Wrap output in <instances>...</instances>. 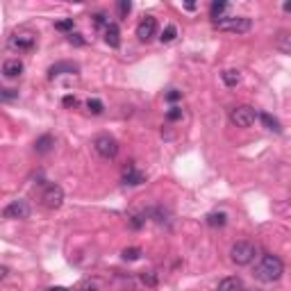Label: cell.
<instances>
[{"instance_id": "cell-26", "label": "cell", "mask_w": 291, "mask_h": 291, "mask_svg": "<svg viewBox=\"0 0 291 291\" xmlns=\"http://www.w3.org/2000/svg\"><path fill=\"white\" fill-rule=\"evenodd\" d=\"M166 119L168 121H180V119H182V109H180V107H171L166 112Z\"/></svg>"}, {"instance_id": "cell-22", "label": "cell", "mask_w": 291, "mask_h": 291, "mask_svg": "<svg viewBox=\"0 0 291 291\" xmlns=\"http://www.w3.org/2000/svg\"><path fill=\"white\" fill-rule=\"evenodd\" d=\"M141 257V248H125L123 250V259L128 261H137Z\"/></svg>"}, {"instance_id": "cell-9", "label": "cell", "mask_w": 291, "mask_h": 291, "mask_svg": "<svg viewBox=\"0 0 291 291\" xmlns=\"http://www.w3.org/2000/svg\"><path fill=\"white\" fill-rule=\"evenodd\" d=\"M146 182V175L141 171H137L134 166H128L123 171V184H130V187H137V184Z\"/></svg>"}, {"instance_id": "cell-27", "label": "cell", "mask_w": 291, "mask_h": 291, "mask_svg": "<svg viewBox=\"0 0 291 291\" xmlns=\"http://www.w3.org/2000/svg\"><path fill=\"white\" fill-rule=\"evenodd\" d=\"M3 100H14V98H19V91H14V89H3Z\"/></svg>"}, {"instance_id": "cell-33", "label": "cell", "mask_w": 291, "mask_h": 291, "mask_svg": "<svg viewBox=\"0 0 291 291\" xmlns=\"http://www.w3.org/2000/svg\"><path fill=\"white\" fill-rule=\"evenodd\" d=\"M48 291H69V289H66V286H50Z\"/></svg>"}, {"instance_id": "cell-32", "label": "cell", "mask_w": 291, "mask_h": 291, "mask_svg": "<svg viewBox=\"0 0 291 291\" xmlns=\"http://www.w3.org/2000/svg\"><path fill=\"white\" fill-rule=\"evenodd\" d=\"M143 282H148V284H155V277H153V275H143Z\"/></svg>"}, {"instance_id": "cell-3", "label": "cell", "mask_w": 291, "mask_h": 291, "mask_svg": "<svg viewBox=\"0 0 291 291\" xmlns=\"http://www.w3.org/2000/svg\"><path fill=\"white\" fill-rule=\"evenodd\" d=\"M255 255H257V248H255V243H250V241H237L230 248V259L234 261L237 266L250 264V261L255 259Z\"/></svg>"}, {"instance_id": "cell-15", "label": "cell", "mask_w": 291, "mask_h": 291, "mask_svg": "<svg viewBox=\"0 0 291 291\" xmlns=\"http://www.w3.org/2000/svg\"><path fill=\"white\" fill-rule=\"evenodd\" d=\"M259 116V121H261V125L266 130H271V132H282V128H280V121L277 119H273L271 114H266V112H261V114H257Z\"/></svg>"}, {"instance_id": "cell-16", "label": "cell", "mask_w": 291, "mask_h": 291, "mask_svg": "<svg viewBox=\"0 0 291 291\" xmlns=\"http://www.w3.org/2000/svg\"><path fill=\"white\" fill-rule=\"evenodd\" d=\"M218 291H243V282L239 277H225L218 284Z\"/></svg>"}, {"instance_id": "cell-25", "label": "cell", "mask_w": 291, "mask_h": 291, "mask_svg": "<svg viewBox=\"0 0 291 291\" xmlns=\"http://www.w3.org/2000/svg\"><path fill=\"white\" fill-rule=\"evenodd\" d=\"M116 7H119V14L121 16H128L130 12H132V3H130V0H121Z\"/></svg>"}, {"instance_id": "cell-12", "label": "cell", "mask_w": 291, "mask_h": 291, "mask_svg": "<svg viewBox=\"0 0 291 291\" xmlns=\"http://www.w3.org/2000/svg\"><path fill=\"white\" fill-rule=\"evenodd\" d=\"M62 73H78V64H73V62H60V64L50 66L48 78L53 80V78H57V75H62Z\"/></svg>"}, {"instance_id": "cell-21", "label": "cell", "mask_w": 291, "mask_h": 291, "mask_svg": "<svg viewBox=\"0 0 291 291\" xmlns=\"http://www.w3.org/2000/svg\"><path fill=\"white\" fill-rule=\"evenodd\" d=\"M55 30H60V32H71V35H73V19L57 21V23H55Z\"/></svg>"}, {"instance_id": "cell-17", "label": "cell", "mask_w": 291, "mask_h": 291, "mask_svg": "<svg viewBox=\"0 0 291 291\" xmlns=\"http://www.w3.org/2000/svg\"><path fill=\"white\" fill-rule=\"evenodd\" d=\"M207 225L209 227H223L227 223V214L225 212H212V214H207Z\"/></svg>"}, {"instance_id": "cell-11", "label": "cell", "mask_w": 291, "mask_h": 291, "mask_svg": "<svg viewBox=\"0 0 291 291\" xmlns=\"http://www.w3.org/2000/svg\"><path fill=\"white\" fill-rule=\"evenodd\" d=\"M21 73H23V62L21 60H7L5 64H3V75H5V78L14 80V78H19Z\"/></svg>"}, {"instance_id": "cell-14", "label": "cell", "mask_w": 291, "mask_h": 291, "mask_svg": "<svg viewBox=\"0 0 291 291\" xmlns=\"http://www.w3.org/2000/svg\"><path fill=\"white\" fill-rule=\"evenodd\" d=\"M53 146H55V139L50 137V134H44V137H39L35 141V150L39 155H46V153H50L53 150Z\"/></svg>"}, {"instance_id": "cell-4", "label": "cell", "mask_w": 291, "mask_h": 291, "mask_svg": "<svg viewBox=\"0 0 291 291\" xmlns=\"http://www.w3.org/2000/svg\"><path fill=\"white\" fill-rule=\"evenodd\" d=\"M255 119H257V112L252 107H248V105H239V107H234L230 112V121L237 128H250L255 123Z\"/></svg>"}, {"instance_id": "cell-34", "label": "cell", "mask_w": 291, "mask_h": 291, "mask_svg": "<svg viewBox=\"0 0 291 291\" xmlns=\"http://www.w3.org/2000/svg\"><path fill=\"white\" fill-rule=\"evenodd\" d=\"M284 12H291V3H284Z\"/></svg>"}, {"instance_id": "cell-10", "label": "cell", "mask_w": 291, "mask_h": 291, "mask_svg": "<svg viewBox=\"0 0 291 291\" xmlns=\"http://www.w3.org/2000/svg\"><path fill=\"white\" fill-rule=\"evenodd\" d=\"M105 35V44L109 46V48H119L121 46V30L116 23H109V28L103 32Z\"/></svg>"}, {"instance_id": "cell-13", "label": "cell", "mask_w": 291, "mask_h": 291, "mask_svg": "<svg viewBox=\"0 0 291 291\" xmlns=\"http://www.w3.org/2000/svg\"><path fill=\"white\" fill-rule=\"evenodd\" d=\"M10 46H12V48H19V50H30V48H35V37L16 35V37H12Z\"/></svg>"}, {"instance_id": "cell-18", "label": "cell", "mask_w": 291, "mask_h": 291, "mask_svg": "<svg viewBox=\"0 0 291 291\" xmlns=\"http://www.w3.org/2000/svg\"><path fill=\"white\" fill-rule=\"evenodd\" d=\"M221 78H223V82H225V87H237V84L241 82V75H239V71H225Z\"/></svg>"}, {"instance_id": "cell-7", "label": "cell", "mask_w": 291, "mask_h": 291, "mask_svg": "<svg viewBox=\"0 0 291 291\" xmlns=\"http://www.w3.org/2000/svg\"><path fill=\"white\" fill-rule=\"evenodd\" d=\"M155 35H157V21H155V16H143L141 23L137 25L139 41H150Z\"/></svg>"}, {"instance_id": "cell-31", "label": "cell", "mask_w": 291, "mask_h": 291, "mask_svg": "<svg viewBox=\"0 0 291 291\" xmlns=\"http://www.w3.org/2000/svg\"><path fill=\"white\" fill-rule=\"evenodd\" d=\"M62 103H64V107H75V105H78V98H75V96H64Z\"/></svg>"}, {"instance_id": "cell-6", "label": "cell", "mask_w": 291, "mask_h": 291, "mask_svg": "<svg viewBox=\"0 0 291 291\" xmlns=\"http://www.w3.org/2000/svg\"><path fill=\"white\" fill-rule=\"evenodd\" d=\"M41 200H44V205L48 209L62 207V202H64V189L60 184H48L44 189V193H41Z\"/></svg>"}, {"instance_id": "cell-8", "label": "cell", "mask_w": 291, "mask_h": 291, "mask_svg": "<svg viewBox=\"0 0 291 291\" xmlns=\"http://www.w3.org/2000/svg\"><path fill=\"white\" fill-rule=\"evenodd\" d=\"M3 214H5V218H28L30 216V205L25 200H12Z\"/></svg>"}, {"instance_id": "cell-2", "label": "cell", "mask_w": 291, "mask_h": 291, "mask_svg": "<svg viewBox=\"0 0 291 291\" xmlns=\"http://www.w3.org/2000/svg\"><path fill=\"white\" fill-rule=\"evenodd\" d=\"M214 28L221 32H234V35H243V32H248L252 28L250 19H246V16H221L218 21H212Z\"/></svg>"}, {"instance_id": "cell-19", "label": "cell", "mask_w": 291, "mask_h": 291, "mask_svg": "<svg viewBox=\"0 0 291 291\" xmlns=\"http://www.w3.org/2000/svg\"><path fill=\"white\" fill-rule=\"evenodd\" d=\"M225 10H227V3H223V0H221V3H218V0H216V3H212V7H209L212 21H218V19H221V14H223Z\"/></svg>"}, {"instance_id": "cell-30", "label": "cell", "mask_w": 291, "mask_h": 291, "mask_svg": "<svg viewBox=\"0 0 291 291\" xmlns=\"http://www.w3.org/2000/svg\"><path fill=\"white\" fill-rule=\"evenodd\" d=\"M180 98H182V94H180V91H175V89L166 94V100H168V103H175V100H180Z\"/></svg>"}, {"instance_id": "cell-20", "label": "cell", "mask_w": 291, "mask_h": 291, "mask_svg": "<svg viewBox=\"0 0 291 291\" xmlns=\"http://www.w3.org/2000/svg\"><path fill=\"white\" fill-rule=\"evenodd\" d=\"M175 37H178V30H175V25H166V30L162 32V37H159V39H162V44H171V41L175 39Z\"/></svg>"}, {"instance_id": "cell-29", "label": "cell", "mask_w": 291, "mask_h": 291, "mask_svg": "<svg viewBox=\"0 0 291 291\" xmlns=\"http://www.w3.org/2000/svg\"><path fill=\"white\" fill-rule=\"evenodd\" d=\"M143 221H146V218H143V216H139V214H134V216H132V221H130V223H132V227H134V230H139V227L143 225Z\"/></svg>"}, {"instance_id": "cell-28", "label": "cell", "mask_w": 291, "mask_h": 291, "mask_svg": "<svg viewBox=\"0 0 291 291\" xmlns=\"http://www.w3.org/2000/svg\"><path fill=\"white\" fill-rule=\"evenodd\" d=\"M69 41L73 46H84V39H82V35H78V32H75V35H69Z\"/></svg>"}, {"instance_id": "cell-24", "label": "cell", "mask_w": 291, "mask_h": 291, "mask_svg": "<svg viewBox=\"0 0 291 291\" xmlns=\"http://www.w3.org/2000/svg\"><path fill=\"white\" fill-rule=\"evenodd\" d=\"M94 25H96V28H103V30H107V28H109V19L105 14H96L94 16Z\"/></svg>"}, {"instance_id": "cell-1", "label": "cell", "mask_w": 291, "mask_h": 291, "mask_svg": "<svg viewBox=\"0 0 291 291\" xmlns=\"http://www.w3.org/2000/svg\"><path fill=\"white\" fill-rule=\"evenodd\" d=\"M282 273H284V264H282L280 257L275 255H264L259 259V264L255 266V277L259 282H275L282 277Z\"/></svg>"}, {"instance_id": "cell-23", "label": "cell", "mask_w": 291, "mask_h": 291, "mask_svg": "<svg viewBox=\"0 0 291 291\" xmlns=\"http://www.w3.org/2000/svg\"><path fill=\"white\" fill-rule=\"evenodd\" d=\"M87 107H89V112L91 114H96V116H98V114H103V103H100V100L98 98H91L89 100V103H87Z\"/></svg>"}, {"instance_id": "cell-5", "label": "cell", "mask_w": 291, "mask_h": 291, "mask_svg": "<svg viewBox=\"0 0 291 291\" xmlns=\"http://www.w3.org/2000/svg\"><path fill=\"white\" fill-rule=\"evenodd\" d=\"M94 148L100 157L112 159V157H116V153H119V143H116L114 137H109V134H100V137L94 141Z\"/></svg>"}]
</instances>
